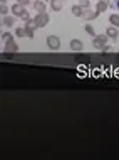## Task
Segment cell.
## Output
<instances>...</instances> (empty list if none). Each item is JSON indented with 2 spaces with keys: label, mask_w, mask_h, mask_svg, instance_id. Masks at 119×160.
<instances>
[{
  "label": "cell",
  "mask_w": 119,
  "mask_h": 160,
  "mask_svg": "<svg viewBox=\"0 0 119 160\" xmlns=\"http://www.w3.org/2000/svg\"><path fill=\"white\" fill-rule=\"evenodd\" d=\"M34 20H35L37 27H45V25L49 24L50 17H49V14H47V10H45V12H37V15L34 17Z\"/></svg>",
  "instance_id": "obj_1"
},
{
  "label": "cell",
  "mask_w": 119,
  "mask_h": 160,
  "mask_svg": "<svg viewBox=\"0 0 119 160\" xmlns=\"http://www.w3.org/2000/svg\"><path fill=\"white\" fill-rule=\"evenodd\" d=\"M108 41H109V37L106 34H99V36H94V39H92V46H94V49L103 51V47L108 44Z\"/></svg>",
  "instance_id": "obj_2"
},
{
  "label": "cell",
  "mask_w": 119,
  "mask_h": 160,
  "mask_svg": "<svg viewBox=\"0 0 119 160\" xmlns=\"http://www.w3.org/2000/svg\"><path fill=\"white\" fill-rule=\"evenodd\" d=\"M45 42H47L49 49H52V51H57L59 47H61V39H59L57 36H49L47 39H45Z\"/></svg>",
  "instance_id": "obj_3"
},
{
  "label": "cell",
  "mask_w": 119,
  "mask_h": 160,
  "mask_svg": "<svg viewBox=\"0 0 119 160\" xmlns=\"http://www.w3.org/2000/svg\"><path fill=\"white\" fill-rule=\"evenodd\" d=\"M24 27H25V32H27V37H29V39H34V31L37 29L35 20H27Z\"/></svg>",
  "instance_id": "obj_4"
},
{
  "label": "cell",
  "mask_w": 119,
  "mask_h": 160,
  "mask_svg": "<svg viewBox=\"0 0 119 160\" xmlns=\"http://www.w3.org/2000/svg\"><path fill=\"white\" fill-rule=\"evenodd\" d=\"M97 15H99V12H97V10H92V8H84V12H82V15H80V17L89 22V20H94Z\"/></svg>",
  "instance_id": "obj_5"
},
{
  "label": "cell",
  "mask_w": 119,
  "mask_h": 160,
  "mask_svg": "<svg viewBox=\"0 0 119 160\" xmlns=\"http://www.w3.org/2000/svg\"><path fill=\"white\" fill-rule=\"evenodd\" d=\"M71 49L74 51V52H80V51L84 49V44L80 39H72L71 41Z\"/></svg>",
  "instance_id": "obj_6"
},
{
  "label": "cell",
  "mask_w": 119,
  "mask_h": 160,
  "mask_svg": "<svg viewBox=\"0 0 119 160\" xmlns=\"http://www.w3.org/2000/svg\"><path fill=\"white\" fill-rule=\"evenodd\" d=\"M10 8H12V14H14L15 17H20V15H22V12L25 10V5H22V3L17 2V3H14Z\"/></svg>",
  "instance_id": "obj_7"
},
{
  "label": "cell",
  "mask_w": 119,
  "mask_h": 160,
  "mask_svg": "<svg viewBox=\"0 0 119 160\" xmlns=\"http://www.w3.org/2000/svg\"><path fill=\"white\" fill-rule=\"evenodd\" d=\"M32 8L35 12H45L47 10V5H45V2H42V0H35V2L32 3Z\"/></svg>",
  "instance_id": "obj_8"
},
{
  "label": "cell",
  "mask_w": 119,
  "mask_h": 160,
  "mask_svg": "<svg viewBox=\"0 0 119 160\" xmlns=\"http://www.w3.org/2000/svg\"><path fill=\"white\" fill-rule=\"evenodd\" d=\"M2 24H3V27H14L15 17H12V15H2Z\"/></svg>",
  "instance_id": "obj_9"
},
{
  "label": "cell",
  "mask_w": 119,
  "mask_h": 160,
  "mask_svg": "<svg viewBox=\"0 0 119 160\" xmlns=\"http://www.w3.org/2000/svg\"><path fill=\"white\" fill-rule=\"evenodd\" d=\"M106 36H108L109 39H117V37H119L117 27H114V25H111V27H108V29H106Z\"/></svg>",
  "instance_id": "obj_10"
},
{
  "label": "cell",
  "mask_w": 119,
  "mask_h": 160,
  "mask_svg": "<svg viewBox=\"0 0 119 160\" xmlns=\"http://www.w3.org/2000/svg\"><path fill=\"white\" fill-rule=\"evenodd\" d=\"M19 51V44L17 42H14V41H10V42H7L5 44V52H17Z\"/></svg>",
  "instance_id": "obj_11"
},
{
  "label": "cell",
  "mask_w": 119,
  "mask_h": 160,
  "mask_svg": "<svg viewBox=\"0 0 119 160\" xmlns=\"http://www.w3.org/2000/svg\"><path fill=\"white\" fill-rule=\"evenodd\" d=\"M109 8V3L108 2H103V0H97V3H96V10L99 12V14H103V12H106Z\"/></svg>",
  "instance_id": "obj_12"
},
{
  "label": "cell",
  "mask_w": 119,
  "mask_h": 160,
  "mask_svg": "<svg viewBox=\"0 0 119 160\" xmlns=\"http://www.w3.org/2000/svg\"><path fill=\"white\" fill-rule=\"evenodd\" d=\"M50 8L54 12H61L62 10V0H50Z\"/></svg>",
  "instance_id": "obj_13"
},
{
  "label": "cell",
  "mask_w": 119,
  "mask_h": 160,
  "mask_svg": "<svg viewBox=\"0 0 119 160\" xmlns=\"http://www.w3.org/2000/svg\"><path fill=\"white\" fill-rule=\"evenodd\" d=\"M71 12H72V15H76V17H80V15H82V12H84V8L80 7L79 3H77V5H72Z\"/></svg>",
  "instance_id": "obj_14"
},
{
  "label": "cell",
  "mask_w": 119,
  "mask_h": 160,
  "mask_svg": "<svg viewBox=\"0 0 119 160\" xmlns=\"http://www.w3.org/2000/svg\"><path fill=\"white\" fill-rule=\"evenodd\" d=\"M109 24L119 29V15L117 14H111V15H109Z\"/></svg>",
  "instance_id": "obj_15"
},
{
  "label": "cell",
  "mask_w": 119,
  "mask_h": 160,
  "mask_svg": "<svg viewBox=\"0 0 119 160\" xmlns=\"http://www.w3.org/2000/svg\"><path fill=\"white\" fill-rule=\"evenodd\" d=\"M8 12H12V8H8L7 3L2 2V5H0V15H8Z\"/></svg>",
  "instance_id": "obj_16"
},
{
  "label": "cell",
  "mask_w": 119,
  "mask_h": 160,
  "mask_svg": "<svg viewBox=\"0 0 119 160\" xmlns=\"http://www.w3.org/2000/svg\"><path fill=\"white\" fill-rule=\"evenodd\" d=\"M84 31H86V32L89 34V36H92V37H94V36H97V34H96V31H94V27H92L91 24H86V25H84Z\"/></svg>",
  "instance_id": "obj_17"
},
{
  "label": "cell",
  "mask_w": 119,
  "mask_h": 160,
  "mask_svg": "<svg viewBox=\"0 0 119 160\" xmlns=\"http://www.w3.org/2000/svg\"><path fill=\"white\" fill-rule=\"evenodd\" d=\"M10 41H14V37H12V34L10 32H3L2 34V42H5V44H7V42H10Z\"/></svg>",
  "instance_id": "obj_18"
},
{
  "label": "cell",
  "mask_w": 119,
  "mask_h": 160,
  "mask_svg": "<svg viewBox=\"0 0 119 160\" xmlns=\"http://www.w3.org/2000/svg\"><path fill=\"white\" fill-rule=\"evenodd\" d=\"M15 36L17 37H27V32H25V27H19V29H15Z\"/></svg>",
  "instance_id": "obj_19"
},
{
  "label": "cell",
  "mask_w": 119,
  "mask_h": 160,
  "mask_svg": "<svg viewBox=\"0 0 119 160\" xmlns=\"http://www.w3.org/2000/svg\"><path fill=\"white\" fill-rule=\"evenodd\" d=\"M19 19H22L24 22H27V20H30V14H29L27 10H24V12H22V15H20Z\"/></svg>",
  "instance_id": "obj_20"
},
{
  "label": "cell",
  "mask_w": 119,
  "mask_h": 160,
  "mask_svg": "<svg viewBox=\"0 0 119 160\" xmlns=\"http://www.w3.org/2000/svg\"><path fill=\"white\" fill-rule=\"evenodd\" d=\"M77 3L82 8H89V5H91V2H89V0H77Z\"/></svg>",
  "instance_id": "obj_21"
},
{
  "label": "cell",
  "mask_w": 119,
  "mask_h": 160,
  "mask_svg": "<svg viewBox=\"0 0 119 160\" xmlns=\"http://www.w3.org/2000/svg\"><path fill=\"white\" fill-rule=\"evenodd\" d=\"M103 51H104V52H112V47L109 46V44H106V46L103 47Z\"/></svg>",
  "instance_id": "obj_22"
},
{
  "label": "cell",
  "mask_w": 119,
  "mask_h": 160,
  "mask_svg": "<svg viewBox=\"0 0 119 160\" xmlns=\"http://www.w3.org/2000/svg\"><path fill=\"white\" fill-rule=\"evenodd\" d=\"M19 3H22V5H29V3H32L30 0H17Z\"/></svg>",
  "instance_id": "obj_23"
},
{
  "label": "cell",
  "mask_w": 119,
  "mask_h": 160,
  "mask_svg": "<svg viewBox=\"0 0 119 160\" xmlns=\"http://www.w3.org/2000/svg\"><path fill=\"white\" fill-rule=\"evenodd\" d=\"M116 7H117V8H119V0H117V2H116Z\"/></svg>",
  "instance_id": "obj_24"
},
{
  "label": "cell",
  "mask_w": 119,
  "mask_h": 160,
  "mask_svg": "<svg viewBox=\"0 0 119 160\" xmlns=\"http://www.w3.org/2000/svg\"><path fill=\"white\" fill-rule=\"evenodd\" d=\"M103 2H108V3H109V0H103Z\"/></svg>",
  "instance_id": "obj_25"
},
{
  "label": "cell",
  "mask_w": 119,
  "mask_h": 160,
  "mask_svg": "<svg viewBox=\"0 0 119 160\" xmlns=\"http://www.w3.org/2000/svg\"><path fill=\"white\" fill-rule=\"evenodd\" d=\"M2 2H8V0H2Z\"/></svg>",
  "instance_id": "obj_26"
},
{
  "label": "cell",
  "mask_w": 119,
  "mask_h": 160,
  "mask_svg": "<svg viewBox=\"0 0 119 160\" xmlns=\"http://www.w3.org/2000/svg\"><path fill=\"white\" fill-rule=\"evenodd\" d=\"M116 2H117V0H116Z\"/></svg>",
  "instance_id": "obj_27"
}]
</instances>
